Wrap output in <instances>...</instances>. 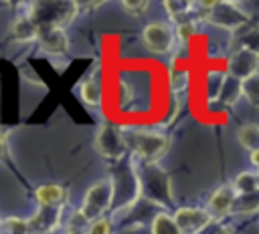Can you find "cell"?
<instances>
[{"label": "cell", "mask_w": 259, "mask_h": 234, "mask_svg": "<svg viewBox=\"0 0 259 234\" xmlns=\"http://www.w3.org/2000/svg\"><path fill=\"white\" fill-rule=\"evenodd\" d=\"M194 30H196V20H194V18L174 24V32H176V38H178L180 42H188V40L192 38Z\"/></svg>", "instance_id": "obj_25"}, {"label": "cell", "mask_w": 259, "mask_h": 234, "mask_svg": "<svg viewBox=\"0 0 259 234\" xmlns=\"http://www.w3.org/2000/svg\"><path fill=\"white\" fill-rule=\"evenodd\" d=\"M77 2H32L28 4L26 16L38 28H65L77 14Z\"/></svg>", "instance_id": "obj_5"}, {"label": "cell", "mask_w": 259, "mask_h": 234, "mask_svg": "<svg viewBox=\"0 0 259 234\" xmlns=\"http://www.w3.org/2000/svg\"><path fill=\"white\" fill-rule=\"evenodd\" d=\"M227 65L229 75L237 77L239 81H247L259 73V56L247 48H233Z\"/></svg>", "instance_id": "obj_10"}, {"label": "cell", "mask_w": 259, "mask_h": 234, "mask_svg": "<svg viewBox=\"0 0 259 234\" xmlns=\"http://www.w3.org/2000/svg\"><path fill=\"white\" fill-rule=\"evenodd\" d=\"M235 192L239 196H245V194H253L259 190V171H251V169H243L235 176L233 184Z\"/></svg>", "instance_id": "obj_18"}, {"label": "cell", "mask_w": 259, "mask_h": 234, "mask_svg": "<svg viewBox=\"0 0 259 234\" xmlns=\"http://www.w3.org/2000/svg\"><path fill=\"white\" fill-rule=\"evenodd\" d=\"M10 34L16 42H32L38 38V26L24 14V16H18L12 26H10Z\"/></svg>", "instance_id": "obj_17"}, {"label": "cell", "mask_w": 259, "mask_h": 234, "mask_svg": "<svg viewBox=\"0 0 259 234\" xmlns=\"http://www.w3.org/2000/svg\"><path fill=\"white\" fill-rule=\"evenodd\" d=\"M121 6L132 16H144L148 12V8H150V2H146V0H123Z\"/></svg>", "instance_id": "obj_26"}, {"label": "cell", "mask_w": 259, "mask_h": 234, "mask_svg": "<svg viewBox=\"0 0 259 234\" xmlns=\"http://www.w3.org/2000/svg\"><path fill=\"white\" fill-rule=\"evenodd\" d=\"M259 212V190L253 194H245L239 196L233 208V214L237 216H249V214H257Z\"/></svg>", "instance_id": "obj_22"}, {"label": "cell", "mask_w": 259, "mask_h": 234, "mask_svg": "<svg viewBox=\"0 0 259 234\" xmlns=\"http://www.w3.org/2000/svg\"><path fill=\"white\" fill-rule=\"evenodd\" d=\"M243 97L249 101L251 107L259 109V73L247 81H243Z\"/></svg>", "instance_id": "obj_23"}, {"label": "cell", "mask_w": 259, "mask_h": 234, "mask_svg": "<svg viewBox=\"0 0 259 234\" xmlns=\"http://www.w3.org/2000/svg\"><path fill=\"white\" fill-rule=\"evenodd\" d=\"M61 216H63V206H59V208H40V210L28 220L30 232L47 234V232L55 230V228L59 226Z\"/></svg>", "instance_id": "obj_13"}, {"label": "cell", "mask_w": 259, "mask_h": 234, "mask_svg": "<svg viewBox=\"0 0 259 234\" xmlns=\"http://www.w3.org/2000/svg\"><path fill=\"white\" fill-rule=\"evenodd\" d=\"M233 48H247L259 56V24H247L233 34Z\"/></svg>", "instance_id": "obj_16"}, {"label": "cell", "mask_w": 259, "mask_h": 234, "mask_svg": "<svg viewBox=\"0 0 259 234\" xmlns=\"http://www.w3.org/2000/svg\"><path fill=\"white\" fill-rule=\"evenodd\" d=\"M111 206H113V184H111V180H99V182L91 184V188L85 192L79 212L91 224V222L103 218V214L107 210H111Z\"/></svg>", "instance_id": "obj_6"}, {"label": "cell", "mask_w": 259, "mask_h": 234, "mask_svg": "<svg viewBox=\"0 0 259 234\" xmlns=\"http://www.w3.org/2000/svg\"><path fill=\"white\" fill-rule=\"evenodd\" d=\"M67 198V190L59 184H40L34 190V200L40 204V208H59L61 202Z\"/></svg>", "instance_id": "obj_15"}, {"label": "cell", "mask_w": 259, "mask_h": 234, "mask_svg": "<svg viewBox=\"0 0 259 234\" xmlns=\"http://www.w3.org/2000/svg\"><path fill=\"white\" fill-rule=\"evenodd\" d=\"M212 234H235V228L229 224H219V226H214Z\"/></svg>", "instance_id": "obj_29"}, {"label": "cell", "mask_w": 259, "mask_h": 234, "mask_svg": "<svg viewBox=\"0 0 259 234\" xmlns=\"http://www.w3.org/2000/svg\"><path fill=\"white\" fill-rule=\"evenodd\" d=\"M127 149L142 159V163H156L170 147L168 135L152 129H132L125 135Z\"/></svg>", "instance_id": "obj_4"}, {"label": "cell", "mask_w": 259, "mask_h": 234, "mask_svg": "<svg viewBox=\"0 0 259 234\" xmlns=\"http://www.w3.org/2000/svg\"><path fill=\"white\" fill-rule=\"evenodd\" d=\"M140 186H142V196L154 204V206H172L174 196H172V182L166 169H162L158 163H142L140 171Z\"/></svg>", "instance_id": "obj_3"}, {"label": "cell", "mask_w": 259, "mask_h": 234, "mask_svg": "<svg viewBox=\"0 0 259 234\" xmlns=\"http://www.w3.org/2000/svg\"><path fill=\"white\" fill-rule=\"evenodd\" d=\"M239 194L235 192V188L231 184H223L219 188H214V192L208 196L206 200V210L214 220H223L225 216L233 214L235 202H237Z\"/></svg>", "instance_id": "obj_11"}, {"label": "cell", "mask_w": 259, "mask_h": 234, "mask_svg": "<svg viewBox=\"0 0 259 234\" xmlns=\"http://www.w3.org/2000/svg\"><path fill=\"white\" fill-rule=\"evenodd\" d=\"M172 89L174 91H182L186 87V73H172Z\"/></svg>", "instance_id": "obj_28"}, {"label": "cell", "mask_w": 259, "mask_h": 234, "mask_svg": "<svg viewBox=\"0 0 259 234\" xmlns=\"http://www.w3.org/2000/svg\"><path fill=\"white\" fill-rule=\"evenodd\" d=\"M174 220L180 228L182 234H200L212 224V216L208 214L206 208H194V206H184L174 212Z\"/></svg>", "instance_id": "obj_9"}, {"label": "cell", "mask_w": 259, "mask_h": 234, "mask_svg": "<svg viewBox=\"0 0 259 234\" xmlns=\"http://www.w3.org/2000/svg\"><path fill=\"white\" fill-rule=\"evenodd\" d=\"M249 161H251V165L259 171V149H255V151L249 153Z\"/></svg>", "instance_id": "obj_31"}, {"label": "cell", "mask_w": 259, "mask_h": 234, "mask_svg": "<svg viewBox=\"0 0 259 234\" xmlns=\"http://www.w3.org/2000/svg\"><path fill=\"white\" fill-rule=\"evenodd\" d=\"M150 232L152 234H182L176 220H174V214H168V212H156L154 214L152 224H150Z\"/></svg>", "instance_id": "obj_19"}, {"label": "cell", "mask_w": 259, "mask_h": 234, "mask_svg": "<svg viewBox=\"0 0 259 234\" xmlns=\"http://www.w3.org/2000/svg\"><path fill=\"white\" fill-rule=\"evenodd\" d=\"M241 97H243V81H239L237 77H233V75L227 73V75L219 81L217 99H219L223 105L231 107V105H235Z\"/></svg>", "instance_id": "obj_14"}, {"label": "cell", "mask_w": 259, "mask_h": 234, "mask_svg": "<svg viewBox=\"0 0 259 234\" xmlns=\"http://www.w3.org/2000/svg\"><path fill=\"white\" fill-rule=\"evenodd\" d=\"M111 184H113V212L125 210L136 206L138 198L142 196V186H140V176L134 169L132 161H117L113 171H111Z\"/></svg>", "instance_id": "obj_2"}, {"label": "cell", "mask_w": 259, "mask_h": 234, "mask_svg": "<svg viewBox=\"0 0 259 234\" xmlns=\"http://www.w3.org/2000/svg\"><path fill=\"white\" fill-rule=\"evenodd\" d=\"M101 97H103L101 83L95 77H89L87 81H83V85H81V99H83V103H87L89 107H99L101 105Z\"/></svg>", "instance_id": "obj_21"}, {"label": "cell", "mask_w": 259, "mask_h": 234, "mask_svg": "<svg viewBox=\"0 0 259 234\" xmlns=\"http://www.w3.org/2000/svg\"><path fill=\"white\" fill-rule=\"evenodd\" d=\"M237 139L241 147H245L249 153L259 149V125L257 123H243L237 129Z\"/></svg>", "instance_id": "obj_20"}, {"label": "cell", "mask_w": 259, "mask_h": 234, "mask_svg": "<svg viewBox=\"0 0 259 234\" xmlns=\"http://www.w3.org/2000/svg\"><path fill=\"white\" fill-rule=\"evenodd\" d=\"M95 149L101 157L121 161L127 151L125 135L111 123H103L95 133Z\"/></svg>", "instance_id": "obj_7"}, {"label": "cell", "mask_w": 259, "mask_h": 234, "mask_svg": "<svg viewBox=\"0 0 259 234\" xmlns=\"http://www.w3.org/2000/svg\"><path fill=\"white\" fill-rule=\"evenodd\" d=\"M87 234H111V222H109V218L103 216V218L91 222L89 228H87Z\"/></svg>", "instance_id": "obj_27"}, {"label": "cell", "mask_w": 259, "mask_h": 234, "mask_svg": "<svg viewBox=\"0 0 259 234\" xmlns=\"http://www.w3.org/2000/svg\"><path fill=\"white\" fill-rule=\"evenodd\" d=\"M8 155V143H6V135L0 127V157H6Z\"/></svg>", "instance_id": "obj_30"}, {"label": "cell", "mask_w": 259, "mask_h": 234, "mask_svg": "<svg viewBox=\"0 0 259 234\" xmlns=\"http://www.w3.org/2000/svg\"><path fill=\"white\" fill-rule=\"evenodd\" d=\"M4 230H6V234H30L28 220H24L20 216H8V218H4Z\"/></svg>", "instance_id": "obj_24"}, {"label": "cell", "mask_w": 259, "mask_h": 234, "mask_svg": "<svg viewBox=\"0 0 259 234\" xmlns=\"http://www.w3.org/2000/svg\"><path fill=\"white\" fill-rule=\"evenodd\" d=\"M194 16L196 20H202L214 28L237 32L253 22V16L249 10H245L241 4L223 0V2H198L194 4Z\"/></svg>", "instance_id": "obj_1"}, {"label": "cell", "mask_w": 259, "mask_h": 234, "mask_svg": "<svg viewBox=\"0 0 259 234\" xmlns=\"http://www.w3.org/2000/svg\"><path fill=\"white\" fill-rule=\"evenodd\" d=\"M142 42L154 54H168L174 48L176 32H174V28L168 22L154 20V22H148L144 26V30H142Z\"/></svg>", "instance_id": "obj_8"}, {"label": "cell", "mask_w": 259, "mask_h": 234, "mask_svg": "<svg viewBox=\"0 0 259 234\" xmlns=\"http://www.w3.org/2000/svg\"><path fill=\"white\" fill-rule=\"evenodd\" d=\"M30 234H36V232H30Z\"/></svg>", "instance_id": "obj_33"}, {"label": "cell", "mask_w": 259, "mask_h": 234, "mask_svg": "<svg viewBox=\"0 0 259 234\" xmlns=\"http://www.w3.org/2000/svg\"><path fill=\"white\" fill-rule=\"evenodd\" d=\"M2 228H4V220H0V230H2Z\"/></svg>", "instance_id": "obj_32"}, {"label": "cell", "mask_w": 259, "mask_h": 234, "mask_svg": "<svg viewBox=\"0 0 259 234\" xmlns=\"http://www.w3.org/2000/svg\"><path fill=\"white\" fill-rule=\"evenodd\" d=\"M36 42L49 54H65L69 48V36L65 28H38Z\"/></svg>", "instance_id": "obj_12"}]
</instances>
